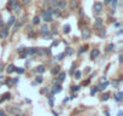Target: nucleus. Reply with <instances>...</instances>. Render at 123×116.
Instances as JSON below:
<instances>
[{"instance_id": "1", "label": "nucleus", "mask_w": 123, "mask_h": 116, "mask_svg": "<svg viewBox=\"0 0 123 116\" xmlns=\"http://www.w3.org/2000/svg\"><path fill=\"white\" fill-rule=\"evenodd\" d=\"M51 9H52V7H49V9H47L46 11H42V12H41V17H42V19H43L45 22H51V21H52Z\"/></svg>"}, {"instance_id": "2", "label": "nucleus", "mask_w": 123, "mask_h": 116, "mask_svg": "<svg viewBox=\"0 0 123 116\" xmlns=\"http://www.w3.org/2000/svg\"><path fill=\"white\" fill-rule=\"evenodd\" d=\"M103 4L101 3H99V1H97L94 5H93V12L95 13V15H99V13H101V11H103Z\"/></svg>"}, {"instance_id": "3", "label": "nucleus", "mask_w": 123, "mask_h": 116, "mask_svg": "<svg viewBox=\"0 0 123 116\" xmlns=\"http://www.w3.org/2000/svg\"><path fill=\"white\" fill-rule=\"evenodd\" d=\"M18 1L17 0H9V3H7V9L9 10H15L16 6H18Z\"/></svg>"}, {"instance_id": "4", "label": "nucleus", "mask_w": 123, "mask_h": 116, "mask_svg": "<svg viewBox=\"0 0 123 116\" xmlns=\"http://www.w3.org/2000/svg\"><path fill=\"white\" fill-rule=\"evenodd\" d=\"M82 36H83V39H88L91 36V29L87 28V27H85L82 29Z\"/></svg>"}, {"instance_id": "5", "label": "nucleus", "mask_w": 123, "mask_h": 116, "mask_svg": "<svg viewBox=\"0 0 123 116\" xmlns=\"http://www.w3.org/2000/svg\"><path fill=\"white\" fill-rule=\"evenodd\" d=\"M40 32H41V34H42L43 36H46V35H48V34H49V28L45 24V26H42V27H41V30H40Z\"/></svg>"}, {"instance_id": "6", "label": "nucleus", "mask_w": 123, "mask_h": 116, "mask_svg": "<svg viewBox=\"0 0 123 116\" xmlns=\"http://www.w3.org/2000/svg\"><path fill=\"white\" fill-rule=\"evenodd\" d=\"M0 36H1L3 39H6L9 36V29H7V27L4 28V29H1V32H0Z\"/></svg>"}, {"instance_id": "7", "label": "nucleus", "mask_w": 123, "mask_h": 116, "mask_svg": "<svg viewBox=\"0 0 123 116\" xmlns=\"http://www.w3.org/2000/svg\"><path fill=\"white\" fill-rule=\"evenodd\" d=\"M51 15H53V16H55V17H60V10H58L57 7L54 9V7H52L51 9Z\"/></svg>"}, {"instance_id": "8", "label": "nucleus", "mask_w": 123, "mask_h": 116, "mask_svg": "<svg viewBox=\"0 0 123 116\" xmlns=\"http://www.w3.org/2000/svg\"><path fill=\"white\" fill-rule=\"evenodd\" d=\"M94 26H95V28L101 29V28H103V19H101V18H97V19H95Z\"/></svg>"}, {"instance_id": "9", "label": "nucleus", "mask_w": 123, "mask_h": 116, "mask_svg": "<svg viewBox=\"0 0 123 116\" xmlns=\"http://www.w3.org/2000/svg\"><path fill=\"white\" fill-rule=\"evenodd\" d=\"M99 54H100L99 50H97V48H95V50H93V51H92V53H91V58H92V59H94V58H97Z\"/></svg>"}, {"instance_id": "10", "label": "nucleus", "mask_w": 123, "mask_h": 116, "mask_svg": "<svg viewBox=\"0 0 123 116\" xmlns=\"http://www.w3.org/2000/svg\"><path fill=\"white\" fill-rule=\"evenodd\" d=\"M65 77H67V73H65V71L59 73V75H58V80H59V81H64Z\"/></svg>"}, {"instance_id": "11", "label": "nucleus", "mask_w": 123, "mask_h": 116, "mask_svg": "<svg viewBox=\"0 0 123 116\" xmlns=\"http://www.w3.org/2000/svg\"><path fill=\"white\" fill-rule=\"evenodd\" d=\"M60 91H62V86L60 85H54L53 86V90H52L53 93H59Z\"/></svg>"}, {"instance_id": "12", "label": "nucleus", "mask_w": 123, "mask_h": 116, "mask_svg": "<svg viewBox=\"0 0 123 116\" xmlns=\"http://www.w3.org/2000/svg\"><path fill=\"white\" fill-rule=\"evenodd\" d=\"M16 70V67L13 65V64H10L9 67H7V69H6V71H7V74H11V73H13Z\"/></svg>"}, {"instance_id": "13", "label": "nucleus", "mask_w": 123, "mask_h": 116, "mask_svg": "<svg viewBox=\"0 0 123 116\" xmlns=\"http://www.w3.org/2000/svg\"><path fill=\"white\" fill-rule=\"evenodd\" d=\"M58 7H59V9H62V10H63V9H65V7H67V3L64 1V0H59Z\"/></svg>"}, {"instance_id": "14", "label": "nucleus", "mask_w": 123, "mask_h": 116, "mask_svg": "<svg viewBox=\"0 0 123 116\" xmlns=\"http://www.w3.org/2000/svg\"><path fill=\"white\" fill-rule=\"evenodd\" d=\"M15 21H16V18H15V17L12 16V17L10 18V21L7 22V24H6V27H7V28H9V27H11V26H12V24L15 23Z\"/></svg>"}, {"instance_id": "15", "label": "nucleus", "mask_w": 123, "mask_h": 116, "mask_svg": "<svg viewBox=\"0 0 123 116\" xmlns=\"http://www.w3.org/2000/svg\"><path fill=\"white\" fill-rule=\"evenodd\" d=\"M59 4V0H51V6L52 7H58Z\"/></svg>"}, {"instance_id": "16", "label": "nucleus", "mask_w": 123, "mask_h": 116, "mask_svg": "<svg viewBox=\"0 0 123 116\" xmlns=\"http://www.w3.org/2000/svg\"><path fill=\"white\" fill-rule=\"evenodd\" d=\"M107 85H109V82H107V81H105L104 84H101V85H100V86L98 87V90L103 91V90H105V88H106V86H107Z\"/></svg>"}, {"instance_id": "17", "label": "nucleus", "mask_w": 123, "mask_h": 116, "mask_svg": "<svg viewBox=\"0 0 123 116\" xmlns=\"http://www.w3.org/2000/svg\"><path fill=\"white\" fill-rule=\"evenodd\" d=\"M122 98H123V93H122V92H118V93L116 94V100H117V102H121Z\"/></svg>"}, {"instance_id": "18", "label": "nucleus", "mask_w": 123, "mask_h": 116, "mask_svg": "<svg viewBox=\"0 0 123 116\" xmlns=\"http://www.w3.org/2000/svg\"><path fill=\"white\" fill-rule=\"evenodd\" d=\"M59 70H60V67H59V65H57V67H54V68L52 69V74H58V73H59Z\"/></svg>"}, {"instance_id": "19", "label": "nucleus", "mask_w": 123, "mask_h": 116, "mask_svg": "<svg viewBox=\"0 0 123 116\" xmlns=\"http://www.w3.org/2000/svg\"><path fill=\"white\" fill-rule=\"evenodd\" d=\"M39 23H40V17L35 16V17L33 18V24H39Z\"/></svg>"}, {"instance_id": "20", "label": "nucleus", "mask_w": 123, "mask_h": 116, "mask_svg": "<svg viewBox=\"0 0 123 116\" xmlns=\"http://www.w3.org/2000/svg\"><path fill=\"white\" fill-rule=\"evenodd\" d=\"M36 71H37V73H43V71H45V67H43V65H39V67L36 68Z\"/></svg>"}, {"instance_id": "21", "label": "nucleus", "mask_w": 123, "mask_h": 116, "mask_svg": "<svg viewBox=\"0 0 123 116\" xmlns=\"http://www.w3.org/2000/svg\"><path fill=\"white\" fill-rule=\"evenodd\" d=\"M35 52H36V50H35V48H33V47H31V48H29V50H27V54H34Z\"/></svg>"}, {"instance_id": "22", "label": "nucleus", "mask_w": 123, "mask_h": 116, "mask_svg": "<svg viewBox=\"0 0 123 116\" xmlns=\"http://www.w3.org/2000/svg\"><path fill=\"white\" fill-rule=\"evenodd\" d=\"M63 32H64L65 34H68V33L70 32V26H68V24H67V26H64V29H63Z\"/></svg>"}, {"instance_id": "23", "label": "nucleus", "mask_w": 123, "mask_h": 116, "mask_svg": "<svg viewBox=\"0 0 123 116\" xmlns=\"http://www.w3.org/2000/svg\"><path fill=\"white\" fill-rule=\"evenodd\" d=\"M113 48H115V45H113V44H110V45L107 46V48H106V51H107V52H110V51H112Z\"/></svg>"}, {"instance_id": "24", "label": "nucleus", "mask_w": 123, "mask_h": 116, "mask_svg": "<svg viewBox=\"0 0 123 116\" xmlns=\"http://www.w3.org/2000/svg\"><path fill=\"white\" fill-rule=\"evenodd\" d=\"M15 71H17L18 74H23V73H24V69H23V68H16Z\"/></svg>"}, {"instance_id": "25", "label": "nucleus", "mask_w": 123, "mask_h": 116, "mask_svg": "<svg viewBox=\"0 0 123 116\" xmlns=\"http://www.w3.org/2000/svg\"><path fill=\"white\" fill-rule=\"evenodd\" d=\"M80 90V86H71V91L73 92H76V91H79Z\"/></svg>"}, {"instance_id": "26", "label": "nucleus", "mask_w": 123, "mask_h": 116, "mask_svg": "<svg viewBox=\"0 0 123 116\" xmlns=\"http://www.w3.org/2000/svg\"><path fill=\"white\" fill-rule=\"evenodd\" d=\"M98 91H99V90H98V87H94V88H92V91H91V94L93 96V94H95Z\"/></svg>"}, {"instance_id": "27", "label": "nucleus", "mask_w": 123, "mask_h": 116, "mask_svg": "<svg viewBox=\"0 0 123 116\" xmlns=\"http://www.w3.org/2000/svg\"><path fill=\"white\" fill-rule=\"evenodd\" d=\"M36 82H37V84H41V82H42V76H40V75L36 76Z\"/></svg>"}, {"instance_id": "28", "label": "nucleus", "mask_w": 123, "mask_h": 116, "mask_svg": "<svg viewBox=\"0 0 123 116\" xmlns=\"http://www.w3.org/2000/svg\"><path fill=\"white\" fill-rule=\"evenodd\" d=\"M24 51H27L25 47H19V48H18V53H22V52H24Z\"/></svg>"}, {"instance_id": "29", "label": "nucleus", "mask_w": 123, "mask_h": 116, "mask_svg": "<svg viewBox=\"0 0 123 116\" xmlns=\"http://www.w3.org/2000/svg\"><path fill=\"white\" fill-rule=\"evenodd\" d=\"M81 75H82V74H81V71H76V73H75L76 79H80V77H81Z\"/></svg>"}, {"instance_id": "30", "label": "nucleus", "mask_w": 123, "mask_h": 116, "mask_svg": "<svg viewBox=\"0 0 123 116\" xmlns=\"http://www.w3.org/2000/svg\"><path fill=\"white\" fill-rule=\"evenodd\" d=\"M5 84H6V85H9V86H11V85H12V84H13V81H12V80H10V79H9V80H6V82H5Z\"/></svg>"}, {"instance_id": "31", "label": "nucleus", "mask_w": 123, "mask_h": 116, "mask_svg": "<svg viewBox=\"0 0 123 116\" xmlns=\"http://www.w3.org/2000/svg\"><path fill=\"white\" fill-rule=\"evenodd\" d=\"M86 50H87V46H86V47H81V50L79 51V53H82V52H83V51H86Z\"/></svg>"}, {"instance_id": "32", "label": "nucleus", "mask_w": 123, "mask_h": 116, "mask_svg": "<svg viewBox=\"0 0 123 116\" xmlns=\"http://www.w3.org/2000/svg\"><path fill=\"white\" fill-rule=\"evenodd\" d=\"M64 54H65V53H60L59 56H57V59H62V57H63Z\"/></svg>"}, {"instance_id": "33", "label": "nucleus", "mask_w": 123, "mask_h": 116, "mask_svg": "<svg viewBox=\"0 0 123 116\" xmlns=\"http://www.w3.org/2000/svg\"><path fill=\"white\" fill-rule=\"evenodd\" d=\"M71 52H73V50H71L70 47H68V51H67V54H71Z\"/></svg>"}, {"instance_id": "34", "label": "nucleus", "mask_w": 123, "mask_h": 116, "mask_svg": "<svg viewBox=\"0 0 123 116\" xmlns=\"http://www.w3.org/2000/svg\"><path fill=\"white\" fill-rule=\"evenodd\" d=\"M109 98V94H103V100H106Z\"/></svg>"}, {"instance_id": "35", "label": "nucleus", "mask_w": 123, "mask_h": 116, "mask_svg": "<svg viewBox=\"0 0 123 116\" xmlns=\"http://www.w3.org/2000/svg\"><path fill=\"white\" fill-rule=\"evenodd\" d=\"M76 1H75V0H73V1H71V7H74V6H76Z\"/></svg>"}, {"instance_id": "36", "label": "nucleus", "mask_w": 123, "mask_h": 116, "mask_svg": "<svg viewBox=\"0 0 123 116\" xmlns=\"http://www.w3.org/2000/svg\"><path fill=\"white\" fill-rule=\"evenodd\" d=\"M0 116H5V112L3 110H0Z\"/></svg>"}, {"instance_id": "37", "label": "nucleus", "mask_w": 123, "mask_h": 116, "mask_svg": "<svg viewBox=\"0 0 123 116\" xmlns=\"http://www.w3.org/2000/svg\"><path fill=\"white\" fill-rule=\"evenodd\" d=\"M100 35L104 36V35H105V30H101V32H100Z\"/></svg>"}, {"instance_id": "38", "label": "nucleus", "mask_w": 123, "mask_h": 116, "mask_svg": "<svg viewBox=\"0 0 123 116\" xmlns=\"http://www.w3.org/2000/svg\"><path fill=\"white\" fill-rule=\"evenodd\" d=\"M111 3V0H105V1H104V4H110Z\"/></svg>"}, {"instance_id": "39", "label": "nucleus", "mask_w": 123, "mask_h": 116, "mask_svg": "<svg viewBox=\"0 0 123 116\" xmlns=\"http://www.w3.org/2000/svg\"><path fill=\"white\" fill-rule=\"evenodd\" d=\"M3 26H4V22H3L1 19H0V27H3Z\"/></svg>"}, {"instance_id": "40", "label": "nucleus", "mask_w": 123, "mask_h": 116, "mask_svg": "<svg viewBox=\"0 0 123 116\" xmlns=\"http://www.w3.org/2000/svg\"><path fill=\"white\" fill-rule=\"evenodd\" d=\"M23 3H24V4H28V3H29V0H23Z\"/></svg>"}]
</instances>
